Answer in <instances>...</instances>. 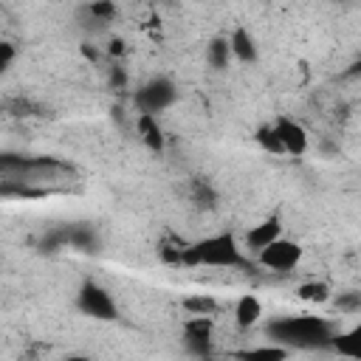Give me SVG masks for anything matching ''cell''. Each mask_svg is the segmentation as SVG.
I'll return each instance as SVG.
<instances>
[{
  "label": "cell",
  "instance_id": "cell-9",
  "mask_svg": "<svg viewBox=\"0 0 361 361\" xmlns=\"http://www.w3.org/2000/svg\"><path fill=\"white\" fill-rule=\"evenodd\" d=\"M135 133L141 135V141H144V147L147 149H152V152H161L164 149V130H161V124H158V116H152V113H138L135 116Z\"/></svg>",
  "mask_w": 361,
  "mask_h": 361
},
{
  "label": "cell",
  "instance_id": "cell-16",
  "mask_svg": "<svg viewBox=\"0 0 361 361\" xmlns=\"http://www.w3.org/2000/svg\"><path fill=\"white\" fill-rule=\"evenodd\" d=\"M87 11H90L93 20L110 23V20L116 17V3H113V0H90V3H87Z\"/></svg>",
  "mask_w": 361,
  "mask_h": 361
},
{
  "label": "cell",
  "instance_id": "cell-6",
  "mask_svg": "<svg viewBox=\"0 0 361 361\" xmlns=\"http://www.w3.org/2000/svg\"><path fill=\"white\" fill-rule=\"evenodd\" d=\"M271 127H274V133H276V138H279V144H282V155L302 158V155L307 152V147H310V135H307V130H305L296 118L279 113V116L271 121Z\"/></svg>",
  "mask_w": 361,
  "mask_h": 361
},
{
  "label": "cell",
  "instance_id": "cell-11",
  "mask_svg": "<svg viewBox=\"0 0 361 361\" xmlns=\"http://www.w3.org/2000/svg\"><path fill=\"white\" fill-rule=\"evenodd\" d=\"M296 296L302 302H310V305H324V302L333 299V288L327 282H322V279H310V282H302L296 288Z\"/></svg>",
  "mask_w": 361,
  "mask_h": 361
},
{
  "label": "cell",
  "instance_id": "cell-12",
  "mask_svg": "<svg viewBox=\"0 0 361 361\" xmlns=\"http://www.w3.org/2000/svg\"><path fill=\"white\" fill-rule=\"evenodd\" d=\"M212 316H189L183 322V336L192 341V344H206L212 338Z\"/></svg>",
  "mask_w": 361,
  "mask_h": 361
},
{
  "label": "cell",
  "instance_id": "cell-2",
  "mask_svg": "<svg viewBox=\"0 0 361 361\" xmlns=\"http://www.w3.org/2000/svg\"><path fill=\"white\" fill-rule=\"evenodd\" d=\"M268 333H271L276 341H282V344L319 347V344H330L333 327H330V322L322 319V316H290V319L274 322Z\"/></svg>",
  "mask_w": 361,
  "mask_h": 361
},
{
  "label": "cell",
  "instance_id": "cell-10",
  "mask_svg": "<svg viewBox=\"0 0 361 361\" xmlns=\"http://www.w3.org/2000/svg\"><path fill=\"white\" fill-rule=\"evenodd\" d=\"M259 319H262V302H259L254 293H243V296L237 299V305H234V322H237V327L248 330V327H254Z\"/></svg>",
  "mask_w": 361,
  "mask_h": 361
},
{
  "label": "cell",
  "instance_id": "cell-4",
  "mask_svg": "<svg viewBox=\"0 0 361 361\" xmlns=\"http://www.w3.org/2000/svg\"><path fill=\"white\" fill-rule=\"evenodd\" d=\"M302 254L305 248L296 243V240H288V237H276L274 243H268L262 251H257V262L265 268V271H274V274H288L293 271L299 262H302Z\"/></svg>",
  "mask_w": 361,
  "mask_h": 361
},
{
  "label": "cell",
  "instance_id": "cell-14",
  "mask_svg": "<svg viewBox=\"0 0 361 361\" xmlns=\"http://www.w3.org/2000/svg\"><path fill=\"white\" fill-rule=\"evenodd\" d=\"M180 305H183V310L189 316H214L217 313V299L209 296V293H192Z\"/></svg>",
  "mask_w": 361,
  "mask_h": 361
},
{
  "label": "cell",
  "instance_id": "cell-7",
  "mask_svg": "<svg viewBox=\"0 0 361 361\" xmlns=\"http://www.w3.org/2000/svg\"><path fill=\"white\" fill-rule=\"evenodd\" d=\"M276 237H282V220H279V217H265V220L248 226V231L243 234V243H240V245H243V251L257 254V251H262L268 243H274Z\"/></svg>",
  "mask_w": 361,
  "mask_h": 361
},
{
  "label": "cell",
  "instance_id": "cell-8",
  "mask_svg": "<svg viewBox=\"0 0 361 361\" xmlns=\"http://www.w3.org/2000/svg\"><path fill=\"white\" fill-rule=\"evenodd\" d=\"M228 48H231V59H237L243 65L257 62V42H254V37H251V31L245 25H237L228 34Z\"/></svg>",
  "mask_w": 361,
  "mask_h": 361
},
{
  "label": "cell",
  "instance_id": "cell-15",
  "mask_svg": "<svg viewBox=\"0 0 361 361\" xmlns=\"http://www.w3.org/2000/svg\"><path fill=\"white\" fill-rule=\"evenodd\" d=\"M254 141H257L265 152H271V155H282V144H279V138H276V133H274L271 121H268V124H262V127H257Z\"/></svg>",
  "mask_w": 361,
  "mask_h": 361
},
{
  "label": "cell",
  "instance_id": "cell-3",
  "mask_svg": "<svg viewBox=\"0 0 361 361\" xmlns=\"http://www.w3.org/2000/svg\"><path fill=\"white\" fill-rule=\"evenodd\" d=\"M76 307L85 316L99 319V322H113L118 316V305H116L113 293L107 288H102L99 282H93V279L82 282V288L76 290Z\"/></svg>",
  "mask_w": 361,
  "mask_h": 361
},
{
  "label": "cell",
  "instance_id": "cell-5",
  "mask_svg": "<svg viewBox=\"0 0 361 361\" xmlns=\"http://www.w3.org/2000/svg\"><path fill=\"white\" fill-rule=\"evenodd\" d=\"M175 99H178V90H175L172 79H166V76L149 79V82L135 93L138 113H152V116H158V113H164L166 107H172Z\"/></svg>",
  "mask_w": 361,
  "mask_h": 361
},
{
  "label": "cell",
  "instance_id": "cell-19",
  "mask_svg": "<svg viewBox=\"0 0 361 361\" xmlns=\"http://www.w3.org/2000/svg\"><path fill=\"white\" fill-rule=\"evenodd\" d=\"M107 54H110V56H121V54H124V39H121V37H113V39L107 42Z\"/></svg>",
  "mask_w": 361,
  "mask_h": 361
},
{
  "label": "cell",
  "instance_id": "cell-13",
  "mask_svg": "<svg viewBox=\"0 0 361 361\" xmlns=\"http://www.w3.org/2000/svg\"><path fill=\"white\" fill-rule=\"evenodd\" d=\"M206 62L217 71L228 68L231 65V48H228V37H214L209 45H206Z\"/></svg>",
  "mask_w": 361,
  "mask_h": 361
},
{
  "label": "cell",
  "instance_id": "cell-1",
  "mask_svg": "<svg viewBox=\"0 0 361 361\" xmlns=\"http://www.w3.org/2000/svg\"><path fill=\"white\" fill-rule=\"evenodd\" d=\"M180 265L183 268H245L248 257L234 234L220 231V234H209L186 243L180 251Z\"/></svg>",
  "mask_w": 361,
  "mask_h": 361
},
{
  "label": "cell",
  "instance_id": "cell-18",
  "mask_svg": "<svg viewBox=\"0 0 361 361\" xmlns=\"http://www.w3.org/2000/svg\"><path fill=\"white\" fill-rule=\"evenodd\" d=\"M290 350L288 347H251V350H245L243 355H262V358H285Z\"/></svg>",
  "mask_w": 361,
  "mask_h": 361
},
{
  "label": "cell",
  "instance_id": "cell-17",
  "mask_svg": "<svg viewBox=\"0 0 361 361\" xmlns=\"http://www.w3.org/2000/svg\"><path fill=\"white\" fill-rule=\"evenodd\" d=\"M14 59H17V48H14V42L0 39V73H6V71L11 68Z\"/></svg>",
  "mask_w": 361,
  "mask_h": 361
}]
</instances>
